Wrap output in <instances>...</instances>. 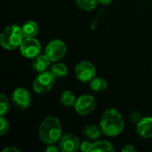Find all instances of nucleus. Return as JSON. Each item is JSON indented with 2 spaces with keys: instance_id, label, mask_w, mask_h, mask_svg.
<instances>
[{
  "instance_id": "b1692460",
  "label": "nucleus",
  "mask_w": 152,
  "mask_h": 152,
  "mask_svg": "<svg viewBox=\"0 0 152 152\" xmlns=\"http://www.w3.org/2000/svg\"><path fill=\"white\" fill-rule=\"evenodd\" d=\"M45 151L47 152H58L61 151V149H58L56 146H54L53 144H49L48 147L45 149Z\"/></svg>"
},
{
  "instance_id": "aec40b11",
  "label": "nucleus",
  "mask_w": 152,
  "mask_h": 152,
  "mask_svg": "<svg viewBox=\"0 0 152 152\" xmlns=\"http://www.w3.org/2000/svg\"><path fill=\"white\" fill-rule=\"evenodd\" d=\"M10 110V102L4 94H0V115L4 116Z\"/></svg>"
},
{
  "instance_id": "ddd939ff",
  "label": "nucleus",
  "mask_w": 152,
  "mask_h": 152,
  "mask_svg": "<svg viewBox=\"0 0 152 152\" xmlns=\"http://www.w3.org/2000/svg\"><path fill=\"white\" fill-rule=\"evenodd\" d=\"M21 28H22V32H23L25 38L35 37L38 34V31H39V28H38L37 23L35 21H32V20L25 22L22 25Z\"/></svg>"
},
{
  "instance_id": "f03ea898",
  "label": "nucleus",
  "mask_w": 152,
  "mask_h": 152,
  "mask_svg": "<svg viewBox=\"0 0 152 152\" xmlns=\"http://www.w3.org/2000/svg\"><path fill=\"white\" fill-rule=\"evenodd\" d=\"M61 125L60 120L53 116L46 117L39 126V138L46 144H54L61 138Z\"/></svg>"
},
{
  "instance_id": "dca6fc26",
  "label": "nucleus",
  "mask_w": 152,
  "mask_h": 152,
  "mask_svg": "<svg viewBox=\"0 0 152 152\" xmlns=\"http://www.w3.org/2000/svg\"><path fill=\"white\" fill-rule=\"evenodd\" d=\"M90 87L94 92H102L107 89L108 83L102 77H94L90 81Z\"/></svg>"
},
{
  "instance_id": "9b49d317",
  "label": "nucleus",
  "mask_w": 152,
  "mask_h": 152,
  "mask_svg": "<svg viewBox=\"0 0 152 152\" xmlns=\"http://www.w3.org/2000/svg\"><path fill=\"white\" fill-rule=\"evenodd\" d=\"M136 131L142 138H152V117L141 118L136 125Z\"/></svg>"
},
{
  "instance_id": "39448f33",
  "label": "nucleus",
  "mask_w": 152,
  "mask_h": 152,
  "mask_svg": "<svg viewBox=\"0 0 152 152\" xmlns=\"http://www.w3.org/2000/svg\"><path fill=\"white\" fill-rule=\"evenodd\" d=\"M66 45L61 39H53L49 42L45 49V54L51 61H58L61 60L66 54Z\"/></svg>"
},
{
  "instance_id": "0eeeda50",
  "label": "nucleus",
  "mask_w": 152,
  "mask_h": 152,
  "mask_svg": "<svg viewBox=\"0 0 152 152\" xmlns=\"http://www.w3.org/2000/svg\"><path fill=\"white\" fill-rule=\"evenodd\" d=\"M96 107V101L93 95L84 94L78 97L75 102L74 108L77 113L81 116H86L90 114Z\"/></svg>"
},
{
  "instance_id": "6e6552de",
  "label": "nucleus",
  "mask_w": 152,
  "mask_h": 152,
  "mask_svg": "<svg viewBox=\"0 0 152 152\" xmlns=\"http://www.w3.org/2000/svg\"><path fill=\"white\" fill-rule=\"evenodd\" d=\"M20 51L22 56L28 59H34L41 53V45L39 41L34 37L24 38L20 45Z\"/></svg>"
},
{
  "instance_id": "f3484780",
  "label": "nucleus",
  "mask_w": 152,
  "mask_h": 152,
  "mask_svg": "<svg viewBox=\"0 0 152 152\" xmlns=\"http://www.w3.org/2000/svg\"><path fill=\"white\" fill-rule=\"evenodd\" d=\"M76 101L77 100H76L74 94L72 92H70L69 90H65L61 93V102L62 105H64L66 107H71V106L75 105Z\"/></svg>"
},
{
  "instance_id": "393cba45",
  "label": "nucleus",
  "mask_w": 152,
  "mask_h": 152,
  "mask_svg": "<svg viewBox=\"0 0 152 152\" xmlns=\"http://www.w3.org/2000/svg\"><path fill=\"white\" fill-rule=\"evenodd\" d=\"M2 152H20V151L19 150V149H17V148H15V147H6V148H4Z\"/></svg>"
},
{
  "instance_id": "4be33fe9",
  "label": "nucleus",
  "mask_w": 152,
  "mask_h": 152,
  "mask_svg": "<svg viewBox=\"0 0 152 152\" xmlns=\"http://www.w3.org/2000/svg\"><path fill=\"white\" fill-rule=\"evenodd\" d=\"M92 146H93V143H91L90 142H83L81 144H80V150L84 152H88L92 151Z\"/></svg>"
},
{
  "instance_id": "a211bd4d",
  "label": "nucleus",
  "mask_w": 152,
  "mask_h": 152,
  "mask_svg": "<svg viewBox=\"0 0 152 152\" xmlns=\"http://www.w3.org/2000/svg\"><path fill=\"white\" fill-rule=\"evenodd\" d=\"M51 72L55 77H64L68 74V68L65 64L57 62L51 68Z\"/></svg>"
},
{
  "instance_id": "2eb2a0df",
  "label": "nucleus",
  "mask_w": 152,
  "mask_h": 152,
  "mask_svg": "<svg viewBox=\"0 0 152 152\" xmlns=\"http://www.w3.org/2000/svg\"><path fill=\"white\" fill-rule=\"evenodd\" d=\"M113 145L108 141H96L93 143L92 151H114Z\"/></svg>"
},
{
  "instance_id": "20e7f679",
  "label": "nucleus",
  "mask_w": 152,
  "mask_h": 152,
  "mask_svg": "<svg viewBox=\"0 0 152 152\" xmlns=\"http://www.w3.org/2000/svg\"><path fill=\"white\" fill-rule=\"evenodd\" d=\"M55 78L56 77L52 74L51 71L39 72L33 81L32 87L34 92L38 94L48 93L55 85Z\"/></svg>"
},
{
  "instance_id": "423d86ee",
  "label": "nucleus",
  "mask_w": 152,
  "mask_h": 152,
  "mask_svg": "<svg viewBox=\"0 0 152 152\" xmlns=\"http://www.w3.org/2000/svg\"><path fill=\"white\" fill-rule=\"evenodd\" d=\"M75 74L77 78L81 82H90L95 77L96 69L92 62L88 61H82L77 64L75 68Z\"/></svg>"
},
{
  "instance_id": "f8f14e48",
  "label": "nucleus",
  "mask_w": 152,
  "mask_h": 152,
  "mask_svg": "<svg viewBox=\"0 0 152 152\" xmlns=\"http://www.w3.org/2000/svg\"><path fill=\"white\" fill-rule=\"evenodd\" d=\"M50 59L45 54H38L36 56L32 61V67L34 70L37 72H43L45 71V69L50 65Z\"/></svg>"
},
{
  "instance_id": "f257e3e1",
  "label": "nucleus",
  "mask_w": 152,
  "mask_h": 152,
  "mask_svg": "<svg viewBox=\"0 0 152 152\" xmlns=\"http://www.w3.org/2000/svg\"><path fill=\"white\" fill-rule=\"evenodd\" d=\"M100 127L107 136L120 134L125 127V122L120 112L116 109H109L104 111L100 121Z\"/></svg>"
},
{
  "instance_id": "9d476101",
  "label": "nucleus",
  "mask_w": 152,
  "mask_h": 152,
  "mask_svg": "<svg viewBox=\"0 0 152 152\" xmlns=\"http://www.w3.org/2000/svg\"><path fill=\"white\" fill-rule=\"evenodd\" d=\"M79 139L73 134H66L60 139L59 146L63 152H76L80 148Z\"/></svg>"
},
{
  "instance_id": "7ed1b4c3",
  "label": "nucleus",
  "mask_w": 152,
  "mask_h": 152,
  "mask_svg": "<svg viewBox=\"0 0 152 152\" xmlns=\"http://www.w3.org/2000/svg\"><path fill=\"white\" fill-rule=\"evenodd\" d=\"M25 37L22 28L18 25H10L4 28L0 35V43L3 48L6 50H13L20 47Z\"/></svg>"
},
{
  "instance_id": "1a4fd4ad",
  "label": "nucleus",
  "mask_w": 152,
  "mask_h": 152,
  "mask_svg": "<svg viewBox=\"0 0 152 152\" xmlns=\"http://www.w3.org/2000/svg\"><path fill=\"white\" fill-rule=\"evenodd\" d=\"M13 104L20 110H25L31 104V95L29 92L23 87H19L14 90L12 95Z\"/></svg>"
},
{
  "instance_id": "6ab92c4d",
  "label": "nucleus",
  "mask_w": 152,
  "mask_h": 152,
  "mask_svg": "<svg viewBox=\"0 0 152 152\" xmlns=\"http://www.w3.org/2000/svg\"><path fill=\"white\" fill-rule=\"evenodd\" d=\"M98 4V0H76V4L78 6V8L90 12L94 10Z\"/></svg>"
},
{
  "instance_id": "5701e85b",
  "label": "nucleus",
  "mask_w": 152,
  "mask_h": 152,
  "mask_svg": "<svg viewBox=\"0 0 152 152\" xmlns=\"http://www.w3.org/2000/svg\"><path fill=\"white\" fill-rule=\"evenodd\" d=\"M121 151L123 152H133L135 151L136 150H135V148H134L133 145H131V144H126V145H125V146L122 148Z\"/></svg>"
},
{
  "instance_id": "a878e982",
  "label": "nucleus",
  "mask_w": 152,
  "mask_h": 152,
  "mask_svg": "<svg viewBox=\"0 0 152 152\" xmlns=\"http://www.w3.org/2000/svg\"><path fill=\"white\" fill-rule=\"evenodd\" d=\"M113 0H98V3L102 4H105V5H108V4H110L112 3Z\"/></svg>"
},
{
  "instance_id": "412c9836",
  "label": "nucleus",
  "mask_w": 152,
  "mask_h": 152,
  "mask_svg": "<svg viewBox=\"0 0 152 152\" xmlns=\"http://www.w3.org/2000/svg\"><path fill=\"white\" fill-rule=\"evenodd\" d=\"M9 130V122L7 119L4 118V116H1L0 118V135L3 136L7 134Z\"/></svg>"
},
{
  "instance_id": "4468645a",
  "label": "nucleus",
  "mask_w": 152,
  "mask_h": 152,
  "mask_svg": "<svg viewBox=\"0 0 152 152\" xmlns=\"http://www.w3.org/2000/svg\"><path fill=\"white\" fill-rule=\"evenodd\" d=\"M83 134L86 137H87L89 140L92 141H97L102 134V131L101 127H98L95 125H87L85 126L83 130Z\"/></svg>"
}]
</instances>
